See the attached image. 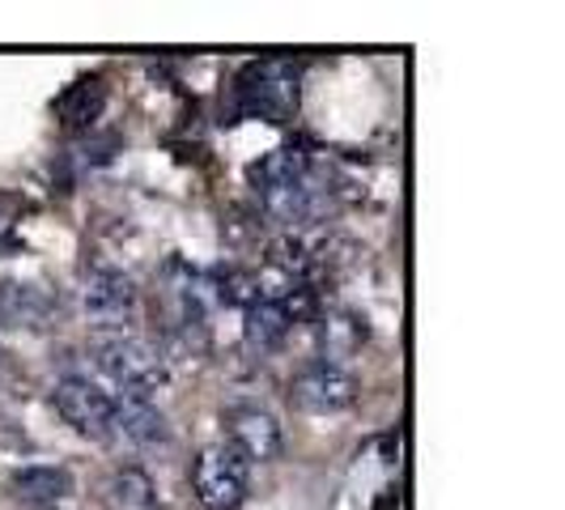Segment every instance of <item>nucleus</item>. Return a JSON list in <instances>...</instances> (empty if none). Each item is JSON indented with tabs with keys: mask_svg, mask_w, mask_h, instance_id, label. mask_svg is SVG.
Returning a JSON list of instances; mask_svg holds the SVG:
<instances>
[{
	"mask_svg": "<svg viewBox=\"0 0 565 510\" xmlns=\"http://www.w3.org/2000/svg\"><path fill=\"white\" fill-rule=\"evenodd\" d=\"M247 183L264 204V213L285 230H307L315 226L328 204H332V188L323 179V170L307 149H273L259 162L247 167Z\"/></svg>",
	"mask_w": 565,
	"mask_h": 510,
	"instance_id": "f257e3e1",
	"label": "nucleus"
},
{
	"mask_svg": "<svg viewBox=\"0 0 565 510\" xmlns=\"http://www.w3.org/2000/svg\"><path fill=\"white\" fill-rule=\"evenodd\" d=\"M89 358H94V370L124 396L153 400V392H162L170 379L167 353L145 337H132V332H94Z\"/></svg>",
	"mask_w": 565,
	"mask_h": 510,
	"instance_id": "f03ea898",
	"label": "nucleus"
},
{
	"mask_svg": "<svg viewBox=\"0 0 565 510\" xmlns=\"http://www.w3.org/2000/svg\"><path fill=\"white\" fill-rule=\"evenodd\" d=\"M298 98H302V64L289 56L252 60L234 82L238 115L268 119V124H289L298 115Z\"/></svg>",
	"mask_w": 565,
	"mask_h": 510,
	"instance_id": "7ed1b4c3",
	"label": "nucleus"
},
{
	"mask_svg": "<svg viewBox=\"0 0 565 510\" xmlns=\"http://www.w3.org/2000/svg\"><path fill=\"white\" fill-rule=\"evenodd\" d=\"M141 294L137 281L115 264H85L82 273V311L94 332H128L137 323Z\"/></svg>",
	"mask_w": 565,
	"mask_h": 510,
	"instance_id": "20e7f679",
	"label": "nucleus"
},
{
	"mask_svg": "<svg viewBox=\"0 0 565 510\" xmlns=\"http://www.w3.org/2000/svg\"><path fill=\"white\" fill-rule=\"evenodd\" d=\"M252 489V464L230 443H213L192 459V493L204 510H238Z\"/></svg>",
	"mask_w": 565,
	"mask_h": 510,
	"instance_id": "39448f33",
	"label": "nucleus"
},
{
	"mask_svg": "<svg viewBox=\"0 0 565 510\" xmlns=\"http://www.w3.org/2000/svg\"><path fill=\"white\" fill-rule=\"evenodd\" d=\"M52 400H56L60 417L73 425L82 438H89V443H111L115 438V400L103 383L68 374V379L56 383Z\"/></svg>",
	"mask_w": 565,
	"mask_h": 510,
	"instance_id": "423d86ee",
	"label": "nucleus"
},
{
	"mask_svg": "<svg viewBox=\"0 0 565 510\" xmlns=\"http://www.w3.org/2000/svg\"><path fill=\"white\" fill-rule=\"evenodd\" d=\"M289 404L311 413V417H337L358 404V379L349 370L328 366V362H307L289 379Z\"/></svg>",
	"mask_w": 565,
	"mask_h": 510,
	"instance_id": "0eeeda50",
	"label": "nucleus"
},
{
	"mask_svg": "<svg viewBox=\"0 0 565 510\" xmlns=\"http://www.w3.org/2000/svg\"><path fill=\"white\" fill-rule=\"evenodd\" d=\"M222 429H226V443L247 464H273L285 447L281 422L259 404H230L222 413Z\"/></svg>",
	"mask_w": 565,
	"mask_h": 510,
	"instance_id": "6e6552de",
	"label": "nucleus"
},
{
	"mask_svg": "<svg viewBox=\"0 0 565 510\" xmlns=\"http://www.w3.org/2000/svg\"><path fill=\"white\" fill-rule=\"evenodd\" d=\"M115 438L132 443V447H167L170 422L167 413L149 396H124L115 392Z\"/></svg>",
	"mask_w": 565,
	"mask_h": 510,
	"instance_id": "1a4fd4ad",
	"label": "nucleus"
},
{
	"mask_svg": "<svg viewBox=\"0 0 565 510\" xmlns=\"http://www.w3.org/2000/svg\"><path fill=\"white\" fill-rule=\"evenodd\" d=\"M315 337H319V362L344 370V362H353V358L362 353L370 328H366V319H362V315L328 311V315H319V319H315Z\"/></svg>",
	"mask_w": 565,
	"mask_h": 510,
	"instance_id": "9d476101",
	"label": "nucleus"
},
{
	"mask_svg": "<svg viewBox=\"0 0 565 510\" xmlns=\"http://www.w3.org/2000/svg\"><path fill=\"white\" fill-rule=\"evenodd\" d=\"M9 489L18 493V502L34 510H56L73 493V472L60 464H26L9 477Z\"/></svg>",
	"mask_w": 565,
	"mask_h": 510,
	"instance_id": "9b49d317",
	"label": "nucleus"
},
{
	"mask_svg": "<svg viewBox=\"0 0 565 510\" xmlns=\"http://www.w3.org/2000/svg\"><path fill=\"white\" fill-rule=\"evenodd\" d=\"M52 111H56L64 132H89L103 119V111H107V85L98 82V77H82V82H73L60 94Z\"/></svg>",
	"mask_w": 565,
	"mask_h": 510,
	"instance_id": "f8f14e48",
	"label": "nucleus"
},
{
	"mask_svg": "<svg viewBox=\"0 0 565 510\" xmlns=\"http://www.w3.org/2000/svg\"><path fill=\"white\" fill-rule=\"evenodd\" d=\"M289 328H294V319L285 311L281 302H264V298H255L252 307L243 311V340H247V349L252 353H277L289 337Z\"/></svg>",
	"mask_w": 565,
	"mask_h": 510,
	"instance_id": "ddd939ff",
	"label": "nucleus"
},
{
	"mask_svg": "<svg viewBox=\"0 0 565 510\" xmlns=\"http://www.w3.org/2000/svg\"><path fill=\"white\" fill-rule=\"evenodd\" d=\"M107 493H111L115 507H124V510H153L158 507V489H153L149 472H141V468H115Z\"/></svg>",
	"mask_w": 565,
	"mask_h": 510,
	"instance_id": "4468645a",
	"label": "nucleus"
},
{
	"mask_svg": "<svg viewBox=\"0 0 565 510\" xmlns=\"http://www.w3.org/2000/svg\"><path fill=\"white\" fill-rule=\"evenodd\" d=\"M4 302L18 319H26L30 328H43V311H39V298L30 285H4Z\"/></svg>",
	"mask_w": 565,
	"mask_h": 510,
	"instance_id": "2eb2a0df",
	"label": "nucleus"
}]
</instances>
